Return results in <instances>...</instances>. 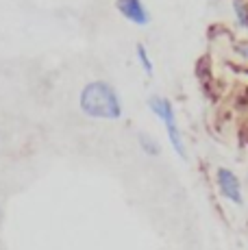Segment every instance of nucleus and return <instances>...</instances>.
Returning a JSON list of instances; mask_svg holds the SVG:
<instances>
[{
  "instance_id": "f257e3e1",
  "label": "nucleus",
  "mask_w": 248,
  "mask_h": 250,
  "mask_svg": "<svg viewBox=\"0 0 248 250\" xmlns=\"http://www.w3.org/2000/svg\"><path fill=\"white\" fill-rule=\"evenodd\" d=\"M81 111L96 120H118L122 115V100L118 91L104 81H92L79 96Z\"/></svg>"
},
{
  "instance_id": "f03ea898",
  "label": "nucleus",
  "mask_w": 248,
  "mask_h": 250,
  "mask_svg": "<svg viewBox=\"0 0 248 250\" xmlns=\"http://www.w3.org/2000/svg\"><path fill=\"white\" fill-rule=\"evenodd\" d=\"M148 107H150V111L165 124V133H168V139H170V144H172L174 152L181 157V159H185V157H187V152H185L183 135H181L179 122H176V113H174L172 103H170L168 98H164V96H150V98H148Z\"/></svg>"
},
{
  "instance_id": "7ed1b4c3",
  "label": "nucleus",
  "mask_w": 248,
  "mask_h": 250,
  "mask_svg": "<svg viewBox=\"0 0 248 250\" xmlns=\"http://www.w3.org/2000/svg\"><path fill=\"white\" fill-rule=\"evenodd\" d=\"M216 183L224 198L235 205H242V185H240V179L235 176V172H231L228 167H220L216 172Z\"/></svg>"
},
{
  "instance_id": "20e7f679",
  "label": "nucleus",
  "mask_w": 248,
  "mask_h": 250,
  "mask_svg": "<svg viewBox=\"0 0 248 250\" xmlns=\"http://www.w3.org/2000/svg\"><path fill=\"white\" fill-rule=\"evenodd\" d=\"M116 9L122 13V18H126L135 26H146L150 22L148 9L142 0H116Z\"/></svg>"
},
{
  "instance_id": "39448f33",
  "label": "nucleus",
  "mask_w": 248,
  "mask_h": 250,
  "mask_svg": "<svg viewBox=\"0 0 248 250\" xmlns=\"http://www.w3.org/2000/svg\"><path fill=\"white\" fill-rule=\"evenodd\" d=\"M140 146H142V150L146 152V155H159L161 152V148H159V142H157L155 137H150L148 133H140Z\"/></svg>"
},
{
  "instance_id": "423d86ee",
  "label": "nucleus",
  "mask_w": 248,
  "mask_h": 250,
  "mask_svg": "<svg viewBox=\"0 0 248 250\" xmlns=\"http://www.w3.org/2000/svg\"><path fill=\"white\" fill-rule=\"evenodd\" d=\"M135 52H137V59H140L142 70H144L148 76H152V61H150V55H148V50H146V46L144 44H137Z\"/></svg>"
},
{
  "instance_id": "0eeeda50",
  "label": "nucleus",
  "mask_w": 248,
  "mask_h": 250,
  "mask_svg": "<svg viewBox=\"0 0 248 250\" xmlns=\"http://www.w3.org/2000/svg\"><path fill=\"white\" fill-rule=\"evenodd\" d=\"M233 11H235L237 22L244 28H248V4L242 2V0H233Z\"/></svg>"
},
{
  "instance_id": "6e6552de",
  "label": "nucleus",
  "mask_w": 248,
  "mask_h": 250,
  "mask_svg": "<svg viewBox=\"0 0 248 250\" xmlns=\"http://www.w3.org/2000/svg\"><path fill=\"white\" fill-rule=\"evenodd\" d=\"M237 52H242V55L248 59V44H242V46H237Z\"/></svg>"
}]
</instances>
